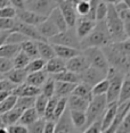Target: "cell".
<instances>
[{
    "instance_id": "obj_1",
    "label": "cell",
    "mask_w": 130,
    "mask_h": 133,
    "mask_svg": "<svg viewBox=\"0 0 130 133\" xmlns=\"http://www.w3.org/2000/svg\"><path fill=\"white\" fill-rule=\"evenodd\" d=\"M108 66L121 73L128 75L130 73V41L127 39L121 42H111L110 44L103 47Z\"/></svg>"
},
{
    "instance_id": "obj_2",
    "label": "cell",
    "mask_w": 130,
    "mask_h": 133,
    "mask_svg": "<svg viewBox=\"0 0 130 133\" xmlns=\"http://www.w3.org/2000/svg\"><path fill=\"white\" fill-rule=\"evenodd\" d=\"M106 4H107V13L104 22L108 31V34H110L111 42H121L129 39V37L127 35L125 31V28H123L122 21L120 19L119 15L114 9L113 2L106 1Z\"/></svg>"
},
{
    "instance_id": "obj_3",
    "label": "cell",
    "mask_w": 130,
    "mask_h": 133,
    "mask_svg": "<svg viewBox=\"0 0 130 133\" xmlns=\"http://www.w3.org/2000/svg\"><path fill=\"white\" fill-rule=\"evenodd\" d=\"M111 43V38L105 25V22H96L94 29L84 39L80 41V50L88 48H102Z\"/></svg>"
},
{
    "instance_id": "obj_4",
    "label": "cell",
    "mask_w": 130,
    "mask_h": 133,
    "mask_svg": "<svg viewBox=\"0 0 130 133\" xmlns=\"http://www.w3.org/2000/svg\"><path fill=\"white\" fill-rule=\"evenodd\" d=\"M125 76H126V74L121 73V72L116 71V69L111 68V67L108 68L106 76H105V78H106L108 82V90H107V93L105 95L107 105L116 104L117 102L120 89H121V85H122Z\"/></svg>"
},
{
    "instance_id": "obj_5",
    "label": "cell",
    "mask_w": 130,
    "mask_h": 133,
    "mask_svg": "<svg viewBox=\"0 0 130 133\" xmlns=\"http://www.w3.org/2000/svg\"><path fill=\"white\" fill-rule=\"evenodd\" d=\"M107 107V102L105 96H97L92 97L90 100L88 107L86 110V117H87V128L96 122L97 119L102 118L103 115L105 113V109Z\"/></svg>"
},
{
    "instance_id": "obj_6",
    "label": "cell",
    "mask_w": 130,
    "mask_h": 133,
    "mask_svg": "<svg viewBox=\"0 0 130 133\" xmlns=\"http://www.w3.org/2000/svg\"><path fill=\"white\" fill-rule=\"evenodd\" d=\"M81 54L86 57L90 67L98 69L105 74L107 73L110 66H108L106 58H105L101 48H88V49L82 50Z\"/></svg>"
},
{
    "instance_id": "obj_7",
    "label": "cell",
    "mask_w": 130,
    "mask_h": 133,
    "mask_svg": "<svg viewBox=\"0 0 130 133\" xmlns=\"http://www.w3.org/2000/svg\"><path fill=\"white\" fill-rule=\"evenodd\" d=\"M47 42L51 46H63L80 51V40L77 38L74 29H67L64 32H59Z\"/></svg>"
},
{
    "instance_id": "obj_8",
    "label": "cell",
    "mask_w": 130,
    "mask_h": 133,
    "mask_svg": "<svg viewBox=\"0 0 130 133\" xmlns=\"http://www.w3.org/2000/svg\"><path fill=\"white\" fill-rule=\"evenodd\" d=\"M57 6V1H48V0H31V1H24V8L26 10L48 17L50 11Z\"/></svg>"
},
{
    "instance_id": "obj_9",
    "label": "cell",
    "mask_w": 130,
    "mask_h": 133,
    "mask_svg": "<svg viewBox=\"0 0 130 133\" xmlns=\"http://www.w3.org/2000/svg\"><path fill=\"white\" fill-rule=\"evenodd\" d=\"M105 76H106L105 73H103V72L98 71V69H96V68L90 67V66L84 72H82L81 74L78 75V77H79V83H83L90 88H92L94 85H96L97 83L103 81L105 78Z\"/></svg>"
},
{
    "instance_id": "obj_10",
    "label": "cell",
    "mask_w": 130,
    "mask_h": 133,
    "mask_svg": "<svg viewBox=\"0 0 130 133\" xmlns=\"http://www.w3.org/2000/svg\"><path fill=\"white\" fill-rule=\"evenodd\" d=\"M57 7L60 10L64 21L69 29H74V25L77 23V13L74 9L73 1H57Z\"/></svg>"
},
{
    "instance_id": "obj_11",
    "label": "cell",
    "mask_w": 130,
    "mask_h": 133,
    "mask_svg": "<svg viewBox=\"0 0 130 133\" xmlns=\"http://www.w3.org/2000/svg\"><path fill=\"white\" fill-rule=\"evenodd\" d=\"M16 18L18 22L23 23V24L37 28L39 24H41L47 17L38 15V14L33 13V11L23 9V10H16Z\"/></svg>"
},
{
    "instance_id": "obj_12",
    "label": "cell",
    "mask_w": 130,
    "mask_h": 133,
    "mask_svg": "<svg viewBox=\"0 0 130 133\" xmlns=\"http://www.w3.org/2000/svg\"><path fill=\"white\" fill-rule=\"evenodd\" d=\"M88 67H89V64L87 62L86 57L82 54H80V55L75 56L66 62V71L71 72L73 74H77V75L81 74Z\"/></svg>"
},
{
    "instance_id": "obj_13",
    "label": "cell",
    "mask_w": 130,
    "mask_h": 133,
    "mask_svg": "<svg viewBox=\"0 0 130 133\" xmlns=\"http://www.w3.org/2000/svg\"><path fill=\"white\" fill-rule=\"evenodd\" d=\"M11 32H20L21 34L25 35L29 40H32L34 42L46 41L44 38H41V35L38 33L37 29H35L34 26H30V25H26V24H23V23L18 22L17 19H16V22H15V26Z\"/></svg>"
},
{
    "instance_id": "obj_14",
    "label": "cell",
    "mask_w": 130,
    "mask_h": 133,
    "mask_svg": "<svg viewBox=\"0 0 130 133\" xmlns=\"http://www.w3.org/2000/svg\"><path fill=\"white\" fill-rule=\"evenodd\" d=\"M96 22L87 19L86 17H79V18H77V23L74 25V31H75V34H77V38L80 41L82 39H84L91 32Z\"/></svg>"
},
{
    "instance_id": "obj_15",
    "label": "cell",
    "mask_w": 130,
    "mask_h": 133,
    "mask_svg": "<svg viewBox=\"0 0 130 133\" xmlns=\"http://www.w3.org/2000/svg\"><path fill=\"white\" fill-rule=\"evenodd\" d=\"M54 133H81L77 131L71 123L70 116H69V109L64 111L60 118L55 123V131Z\"/></svg>"
},
{
    "instance_id": "obj_16",
    "label": "cell",
    "mask_w": 130,
    "mask_h": 133,
    "mask_svg": "<svg viewBox=\"0 0 130 133\" xmlns=\"http://www.w3.org/2000/svg\"><path fill=\"white\" fill-rule=\"evenodd\" d=\"M35 29H37L39 34L41 35V38H44L46 41H48L49 39H51L53 37H55L56 34H58L59 33V31L57 30V28L48 18L45 19L41 24H39Z\"/></svg>"
},
{
    "instance_id": "obj_17",
    "label": "cell",
    "mask_w": 130,
    "mask_h": 133,
    "mask_svg": "<svg viewBox=\"0 0 130 133\" xmlns=\"http://www.w3.org/2000/svg\"><path fill=\"white\" fill-rule=\"evenodd\" d=\"M44 71L47 74H50V75L62 73V72L66 71V62L58 58V57H54L53 59L46 62Z\"/></svg>"
},
{
    "instance_id": "obj_18",
    "label": "cell",
    "mask_w": 130,
    "mask_h": 133,
    "mask_svg": "<svg viewBox=\"0 0 130 133\" xmlns=\"http://www.w3.org/2000/svg\"><path fill=\"white\" fill-rule=\"evenodd\" d=\"M69 116H70L71 123L73 128L82 133L84 129H87V117L86 113L83 111H75V110H69Z\"/></svg>"
},
{
    "instance_id": "obj_19",
    "label": "cell",
    "mask_w": 130,
    "mask_h": 133,
    "mask_svg": "<svg viewBox=\"0 0 130 133\" xmlns=\"http://www.w3.org/2000/svg\"><path fill=\"white\" fill-rule=\"evenodd\" d=\"M26 76H28V73H26L24 69L13 68L11 71H9L8 73H6L4 75V78L8 80L10 83H13L14 85L18 87V85H21V84L25 83Z\"/></svg>"
},
{
    "instance_id": "obj_20",
    "label": "cell",
    "mask_w": 130,
    "mask_h": 133,
    "mask_svg": "<svg viewBox=\"0 0 130 133\" xmlns=\"http://www.w3.org/2000/svg\"><path fill=\"white\" fill-rule=\"evenodd\" d=\"M11 95H14L15 97H37L38 95H40V89L32 85H29L26 83H23L21 85L16 87L13 90Z\"/></svg>"
},
{
    "instance_id": "obj_21",
    "label": "cell",
    "mask_w": 130,
    "mask_h": 133,
    "mask_svg": "<svg viewBox=\"0 0 130 133\" xmlns=\"http://www.w3.org/2000/svg\"><path fill=\"white\" fill-rule=\"evenodd\" d=\"M47 18L56 26L59 32H64L69 29L67 25H66V23H65V21H64V17H63V15H62V13H60V10L58 9L57 6L50 11V14L48 15Z\"/></svg>"
},
{
    "instance_id": "obj_22",
    "label": "cell",
    "mask_w": 130,
    "mask_h": 133,
    "mask_svg": "<svg viewBox=\"0 0 130 133\" xmlns=\"http://www.w3.org/2000/svg\"><path fill=\"white\" fill-rule=\"evenodd\" d=\"M88 105H89V101L84 100L82 98H79L77 96L71 95L67 97V109L69 110L83 111V113H86Z\"/></svg>"
},
{
    "instance_id": "obj_23",
    "label": "cell",
    "mask_w": 130,
    "mask_h": 133,
    "mask_svg": "<svg viewBox=\"0 0 130 133\" xmlns=\"http://www.w3.org/2000/svg\"><path fill=\"white\" fill-rule=\"evenodd\" d=\"M116 111H117V104L107 105L105 113L102 117V132L105 131L113 123V121L116 116Z\"/></svg>"
},
{
    "instance_id": "obj_24",
    "label": "cell",
    "mask_w": 130,
    "mask_h": 133,
    "mask_svg": "<svg viewBox=\"0 0 130 133\" xmlns=\"http://www.w3.org/2000/svg\"><path fill=\"white\" fill-rule=\"evenodd\" d=\"M35 44H37L38 54L40 56L39 58L44 59L45 62H48V60L53 59L54 57H56L51 44H49L47 41H38L35 42Z\"/></svg>"
},
{
    "instance_id": "obj_25",
    "label": "cell",
    "mask_w": 130,
    "mask_h": 133,
    "mask_svg": "<svg viewBox=\"0 0 130 133\" xmlns=\"http://www.w3.org/2000/svg\"><path fill=\"white\" fill-rule=\"evenodd\" d=\"M23 111L18 109V108H13L11 110L7 111V113L0 115V121H1V123L4 124V125L7 128V126L9 125H14V124H17L20 121V117L21 115H22Z\"/></svg>"
},
{
    "instance_id": "obj_26",
    "label": "cell",
    "mask_w": 130,
    "mask_h": 133,
    "mask_svg": "<svg viewBox=\"0 0 130 133\" xmlns=\"http://www.w3.org/2000/svg\"><path fill=\"white\" fill-rule=\"evenodd\" d=\"M51 47H53V49H54L55 56L63 60H65V62L81 54L79 50L67 48V47H63V46H51Z\"/></svg>"
},
{
    "instance_id": "obj_27",
    "label": "cell",
    "mask_w": 130,
    "mask_h": 133,
    "mask_svg": "<svg viewBox=\"0 0 130 133\" xmlns=\"http://www.w3.org/2000/svg\"><path fill=\"white\" fill-rule=\"evenodd\" d=\"M49 77L47 75V73L45 71H40V72H35V73H31V74H28L26 76V80H25V83L29 84V85H32V87H35V88H39L46 82V80Z\"/></svg>"
},
{
    "instance_id": "obj_28",
    "label": "cell",
    "mask_w": 130,
    "mask_h": 133,
    "mask_svg": "<svg viewBox=\"0 0 130 133\" xmlns=\"http://www.w3.org/2000/svg\"><path fill=\"white\" fill-rule=\"evenodd\" d=\"M77 84L71 83H64V82H55V97L57 98H67L69 96L72 95L74 87Z\"/></svg>"
},
{
    "instance_id": "obj_29",
    "label": "cell",
    "mask_w": 130,
    "mask_h": 133,
    "mask_svg": "<svg viewBox=\"0 0 130 133\" xmlns=\"http://www.w3.org/2000/svg\"><path fill=\"white\" fill-rule=\"evenodd\" d=\"M130 101V77L129 74L126 75L123 78L122 85L120 89V93H119V98H117V105H122L126 102Z\"/></svg>"
},
{
    "instance_id": "obj_30",
    "label": "cell",
    "mask_w": 130,
    "mask_h": 133,
    "mask_svg": "<svg viewBox=\"0 0 130 133\" xmlns=\"http://www.w3.org/2000/svg\"><path fill=\"white\" fill-rule=\"evenodd\" d=\"M39 118H40V116L38 115L34 108H30V109H26L22 113V115L20 117V121H18V124L28 128L29 125H31L32 123H34Z\"/></svg>"
},
{
    "instance_id": "obj_31",
    "label": "cell",
    "mask_w": 130,
    "mask_h": 133,
    "mask_svg": "<svg viewBox=\"0 0 130 133\" xmlns=\"http://www.w3.org/2000/svg\"><path fill=\"white\" fill-rule=\"evenodd\" d=\"M55 82H64V83H71V84H78L79 83V77L77 74H73L69 71H64L62 73L54 74L50 76Z\"/></svg>"
},
{
    "instance_id": "obj_32",
    "label": "cell",
    "mask_w": 130,
    "mask_h": 133,
    "mask_svg": "<svg viewBox=\"0 0 130 133\" xmlns=\"http://www.w3.org/2000/svg\"><path fill=\"white\" fill-rule=\"evenodd\" d=\"M21 47V51L24 52L30 59H37L39 58V54H38V49H37V44L34 41L32 40H26L23 43L20 44Z\"/></svg>"
},
{
    "instance_id": "obj_33",
    "label": "cell",
    "mask_w": 130,
    "mask_h": 133,
    "mask_svg": "<svg viewBox=\"0 0 130 133\" xmlns=\"http://www.w3.org/2000/svg\"><path fill=\"white\" fill-rule=\"evenodd\" d=\"M72 95L79 97V98H82V99H84V100H87L89 102L92 99L91 88L86 85V84H83V83H78L77 85L74 87L73 91H72Z\"/></svg>"
},
{
    "instance_id": "obj_34",
    "label": "cell",
    "mask_w": 130,
    "mask_h": 133,
    "mask_svg": "<svg viewBox=\"0 0 130 133\" xmlns=\"http://www.w3.org/2000/svg\"><path fill=\"white\" fill-rule=\"evenodd\" d=\"M21 51V47L17 44H7L4 43L0 47V57L6 59H13Z\"/></svg>"
},
{
    "instance_id": "obj_35",
    "label": "cell",
    "mask_w": 130,
    "mask_h": 133,
    "mask_svg": "<svg viewBox=\"0 0 130 133\" xmlns=\"http://www.w3.org/2000/svg\"><path fill=\"white\" fill-rule=\"evenodd\" d=\"M40 95L45 96L48 99L54 97V95H55V81L51 77H48L46 82L40 87Z\"/></svg>"
},
{
    "instance_id": "obj_36",
    "label": "cell",
    "mask_w": 130,
    "mask_h": 133,
    "mask_svg": "<svg viewBox=\"0 0 130 133\" xmlns=\"http://www.w3.org/2000/svg\"><path fill=\"white\" fill-rule=\"evenodd\" d=\"M66 109H67V98H59L58 101H57L56 107H55V110H54L51 122L56 123L57 121L60 118V116L64 114V111Z\"/></svg>"
},
{
    "instance_id": "obj_37",
    "label": "cell",
    "mask_w": 130,
    "mask_h": 133,
    "mask_svg": "<svg viewBox=\"0 0 130 133\" xmlns=\"http://www.w3.org/2000/svg\"><path fill=\"white\" fill-rule=\"evenodd\" d=\"M35 97H18L15 104V108H18L22 111L34 107Z\"/></svg>"
},
{
    "instance_id": "obj_38",
    "label": "cell",
    "mask_w": 130,
    "mask_h": 133,
    "mask_svg": "<svg viewBox=\"0 0 130 133\" xmlns=\"http://www.w3.org/2000/svg\"><path fill=\"white\" fill-rule=\"evenodd\" d=\"M30 60L31 59H30L25 54L20 51V52L11 59V62H13V67L16 69H25V67L29 65Z\"/></svg>"
},
{
    "instance_id": "obj_39",
    "label": "cell",
    "mask_w": 130,
    "mask_h": 133,
    "mask_svg": "<svg viewBox=\"0 0 130 133\" xmlns=\"http://www.w3.org/2000/svg\"><path fill=\"white\" fill-rule=\"evenodd\" d=\"M45 65H46V62H45L44 59H41V58L32 59V60H30L29 65L26 66L24 71H25L28 74L35 73V72H40V71H44Z\"/></svg>"
},
{
    "instance_id": "obj_40",
    "label": "cell",
    "mask_w": 130,
    "mask_h": 133,
    "mask_svg": "<svg viewBox=\"0 0 130 133\" xmlns=\"http://www.w3.org/2000/svg\"><path fill=\"white\" fill-rule=\"evenodd\" d=\"M75 13L79 14L80 17L87 16V14L90 10V1L88 0H78V1H73Z\"/></svg>"
},
{
    "instance_id": "obj_41",
    "label": "cell",
    "mask_w": 130,
    "mask_h": 133,
    "mask_svg": "<svg viewBox=\"0 0 130 133\" xmlns=\"http://www.w3.org/2000/svg\"><path fill=\"white\" fill-rule=\"evenodd\" d=\"M47 104H48V98H46L45 96L42 95H38L35 97V101H34V109L35 111L38 113V115L40 117H44V114H45V109L47 107Z\"/></svg>"
},
{
    "instance_id": "obj_42",
    "label": "cell",
    "mask_w": 130,
    "mask_h": 133,
    "mask_svg": "<svg viewBox=\"0 0 130 133\" xmlns=\"http://www.w3.org/2000/svg\"><path fill=\"white\" fill-rule=\"evenodd\" d=\"M29 40L28 38L25 37V35L21 34L20 32H9L7 35V38H6V41L5 43L7 44H17V46H20L21 43H23L24 41Z\"/></svg>"
},
{
    "instance_id": "obj_43",
    "label": "cell",
    "mask_w": 130,
    "mask_h": 133,
    "mask_svg": "<svg viewBox=\"0 0 130 133\" xmlns=\"http://www.w3.org/2000/svg\"><path fill=\"white\" fill-rule=\"evenodd\" d=\"M16 100H17V97H15L14 95H9L4 101L0 102V115L13 109L15 107V104H16Z\"/></svg>"
},
{
    "instance_id": "obj_44",
    "label": "cell",
    "mask_w": 130,
    "mask_h": 133,
    "mask_svg": "<svg viewBox=\"0 0 130 133\" xmlns=\"http://www.w3.org/2000/svg\"><path fill=\"white\" fill-rule=\"evenodd\" d=\"M107 90H108V82L106 78H104L103 81H101L99 83H97L96 85L91 88V95L92 97L105 96L107 93Z\"/></svg>"
},
{
    "instance_id": "obj_45",
    "label": "cell",
    "mask_w": 130,
    "mask_h": 133,
    "mask_svg": "<svg viewBox=\"0 0 130 133\" xmlns=\"http://www.w3.org/2000/svg\"><path fill=\"white\" fill-rule=\"evenodd\" d=\"M57 101H58V98L57 97H51L50 99H48V104H47V107L45 109V114H44V117L46 121H50L51 122V118H53V114H54V110H55V107L57 105Z\"/></svg>"
},
{
    "instance_id": "obj_46",
    "label": "cell",
    "mask_w": 130,
    "mask_h": 133,
    "mask_svg": "<svg viewBox=\"0 0 130 133\" xmlns=\"http://www.w3.org/2000/svg\"><path fill=\"white\" fill-rule=\"evenodd\" d=\"M107 13V4L106 1H98L95 11V22H102L105 19Z\"/></svg>"
},
{
    "instance_id": "obj_47",
    "label": "cell",
    "mask_w": 130,
    "mask_h": 133,
    "mask_svg": "<svg viewBox=\"0 0 130 133\" xmlns=\"http://www.w3.org/2000/svg\"><path fill=\"white\" fill-rule=\"evenodd\" d=\"M45 124H46V119L40 117L38 121H35L34 123H32L31 125H29L26 128L28 129V133H42Z\"/></svg>"
},
{
    "instance_id": "obj_48",
    "label": "cell",
    "mask_w": 130,
    "mask_h": 133,
    "mask_svg": "<svg viewBox=\"0 0 130 133\" xmlns=\"http://www.w3.org/2000/svg\"><path fill=\"white\" fill-rule=\"evenodd\" d=\"M0 18L5 19H15L16 18V9L11 6H7L0 9Z\"/></svg>"
},
{
    "instance_id": "obj_49",
    "label": "cell",
    "mask_w": 130,
    "mask_h": 133,
    "mask_svg": "<svg viewBox=\"0 0 130 133\" xmlns=\"http://www.w3.org/2000/svg\"><path fill=\"white\" fill-rule=\"evenodd\" d=\"M16 19L0 18V32H11L15 26Z\"/></svg>"
},
{
    "instance_id": "obj_50",
    "label": "cell",
    "mask_w": 130,
    "mask_h": 133,
    "mask_svg": "<svg viewBox=\"0 0 130 133\" xmlns=\"http://www.w3.org/2000/svg\"><path fill=\"white\" fill-rule=\"evenodd\" d=\"M115 133H130V115H126L120 125L117 126Z\"/></svg>"
},
{
    "instance_id": "obj_51",
    "label": "cell",
    "mask_w": 130,
    "mask_h": 133,
    "mask_svg": "<svg viewBox=\"0 0 130 133\" xmlns=\"http://www.w3.org/2000/svg\"><path fill=\"white\" fill-rule=\"evenodd\" d=\"M13 67V62L10 59H6L0 57V74L5 75L6 73H8L9 71H11Z\"/></svg>"
},
{
    "instance_id": "obj_52",
    "label": "cell",
    "mask_w": 130,
    "mask_h": 133,
    "mask_svg": "<svg viewBox=\"0 0 130 133\" xmlns=\"http://www.w3.org/2000/svg\"><path fill=\"white\" fill-rule=\"evenodd\" d=\"M101 132H102V118H99L92 124H90L86 129V131L82 133H101Z\"/></svg>"
},
{
    "instance_id": "obj_53",
    "label": "cell",
    "mask_w": 130,
    "mask_h": 133,
    "mask_svg": "<svg viewBox=\"0 0 130 133\" xmlns=\"http://www.w3.org/2000/svg\"><path fill=\"white\" fill-rule=\"evenodd\" d=\"M15 88H16V85H14L13 83H10L9 81L6 80V78H2V80L0 81V92H9V93H11Z\"/></svg>"
},
{
    "instance_id": "obj_54",
    "label": "cell",
    "mask_w": 130,
    "mask_h": 133,
    "mask_svg": "<svg viewBox=\"0 0 130 133\" xmlns=\"http://www.w3.org/2000/svg\"><path fill=\"white\" fill-rule=\"evenodd\" d=\"M6 130H7V133H28V129L18 123L14 124V125L7 126Z\"/></svg>"
},
{
    "instance_id": "obj_55",
    "label": "cell",
    "mask_w": 130,
    "mask_h": 133,
    "mask_svg": "<svg viewBox=\"0 0 130 133\" xmlns=\"http://www.w3.org/2000/svg\"><path fill=\"white\" fill-rule=\"evenodd\" d=\"M54 131H55V123L50 122V121H46L42 133H54Z\"/></svg>"
},
{
    "instance_id": "obj_56",
    "label": "cell",
    "mask_w": 130,
    "mask_h": 133,
    "mask_svg": "<svg viewBox=\"0 0 130 133\" xmlns=\"http://www.w3.org/2000/svg\"><path fill=\"white\" fill-rule=\"evenodd\" d=\"M8 33H9V32H0V47H1L2 44L5 43L6 38H7Z\"/></svg>"
},
{
    "instance_id": "obj_57",
    "label": "cell",
    "mask_w": 130,
    "mask_h": 133,
    "mask_svg": "<svg viewBox=\"0 0 130 133\" xmlns=\"http://www.w3.org/2000/svg\"><path fill=\"white\" fill-rule=\"evenodd\" d=\"M7 6H10L9 0H0V9L4 7H7Z\"/></svg>"
},
{
    "instance_id": "obj_58",
    "label": "cell",
    "mask_w": 130,
    "mask_h": 133,
    "mask_svg": "<svg viewBox=\"0 0 130 133\" xmlns=\"http://www.w3.org/2000/svg\"><path fill=\"white\" fill-rule=\"evenodd\" d=\"M9 95H11V93H9V92H0V102L4 101Z\"/></svg>"
},
{
    "instance_id": "obj_59",
    "label": "cell",
    "mask_w": 130,
    "mask_h": 133,
    "mask_svg": "<svg viewBox=\"0 0 130 133\" xmlns=\"http://www.w3.org/2000/svg\"><path fill=\"white\" fill-rule=\"evenodd\" d=\"M0 133H7V130H6V128H0Z\"/></svg>"
},
{
    "instance_id": "obj_60",
    "label": "cell",
    "mask_w": 130,
    "mask_h": 133,
    "mask_svg": "<svg viewBox=\"0 0 130 133\" xmlns=\"http://www.w3.org/2000/svg\"><path fill=\"white\" fill-rule=\"evenodd\" d=\"M2 78H4V75H2V74H0V81H1Z\"/></svg>"
}]
</instances>
